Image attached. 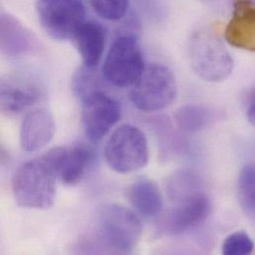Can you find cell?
Segmentation results:
<instances>
[{"instance_id": "1", "label": "cell", "mask_w": 255, "mask_h": 255, "mask_svg": "<svg viewBox=\"0 0 255 255\" xmlns=\"http://www.w3.org/2000/svg\"><path fill=\"white\" fill-rule=\"evenodd\" d=\"M57 176L43 157L21 165L14 174L12 191L18 206L48 210L56 200Z\"/></svg>"}, {"instance_id": "2", "label": "cell", "mask_w": 255, "mask_h": 255, "mask_svg": "<svg viewBox=\"0 0 255 255\" xmlns=\"http://www.w3.org/2000/svg\"><path fill=\"white\" fill-rule=\"evenodd\" d=\"M188 56L193 71L206 82H224L234 71L232 55L222 41L207 30H200L192 35Z\"/></svg>"}, {"instance_id": "3", "label": "cell", "mask_w": 255, "mask_h": 255, "mask_svg": "<svg viewBox=\"0 0 255 255\" xmlns=\"http://www.w3.org/2000/svg\"><path fill=\"white\" fill-rule=\"evenodd\" d=\"M105 158L108 165L118 173L128 174L144 168L149 160L146 136L136 127H120L106 144Z\"/></svg>"}, {"instance_id": "4", "label": "cell", "mask_w": 255, "mask_h": 255, "mask_svg": "<svg viewBox=\"0 0 255 255\" xmlns=\"http://www.w3.org/2000/svg\"><path fill=\"white\" fill-rule=\"evenodd\" d=\"M176 97V78L163 65H152L144 70L130 93V100L134 107L145 113L168 108Z\"/></svg>"}, {"instance_id": "5", "label": "cell", "mask_w": 255, "mask_h": 255, "mask_svg": "<svg viewBox=\"0 0 255 255\" xmlns=\"http://www.w3.org/2000/svg\"><path fill=\"white\" fill-rule=\"evenodd\" d=\"M144 70V58L137 39L133 35L118 37L103 67L106 81L118 88H128L139 80Z\"/></svg>"}, {"instance_id": "6", "label": "cell", "mask_w": 255, "mask_h": 255, "mask_svg": "<svg viewBox=\"0 0 255 255\" xmlns=\"http://www.w3.org/2000/svg\"><path fill=\"white\" fill-rule=\"evenodd\" d=\"M99 226L106 244L123 254L134 250L142 234L138 217L128 208L118 204L106 205L101 209Z\"/></svg>"}, {"instance_id": "7", "label": "cell", "mask_w": 255, "mask_h": 255, "mask_svg": "<svg viewBox=\"0 0 255 255\" xmlns=\"http://www.w3.org/2000/svg\"><path fill=\"white\" fill-rule=\"evenodd\" d=\"M36 11L45 32L60 41L73 39L87 15L83 0H38Z\"/></svg>"}, {"instance_id": "8", "label": "cell", "mask_w": 255, "mask_h": 255, "mask_svg": "<svg viewBox=\"0 0 255 255\" xmlns=\"http://www.w3.org/2000/svg\"><path fill=\"white\" fill-rule=\"evenodd\" d=\"M82 122L89 140H102L121 119L120 104L101 90H96L81 99Z\"/></svg>"}, {"instance_id": "9", "label": "cell", "mask_w": 255, "mask_h": 255, "mask_svg": "<svg viewBox=\"0 0 255 255\" xmlns=\"http://www.w3.org/2000/svg\"><path fill=\"white\" fill-rule=\"evenodd\" d=\"M177 203L161 224V232L169 237L182 236L202 225L210 216L212 204L201 192L189 194L175 200Z\"/></svg>"}, {"instance_id": "10", "label": "cell", "mask_w": 255, "mask_h": 255, "mask_svg": "<svg viewBox=\"0 0 255 255\" xmlns=\"http://www.w3.org/2000/svg\"><path fill=\"white\" fill-rule=\"evenodd\" d=\"M65 185L78 184L86 175L94 160L92 150L84 145L62 146L48 151L42 156Z\"/></svg>"}, {"instance_id": "11", "label": "cell", "mask_w": 255, "mask_h": 255, "mask_svg": "<svg viewBox=\"0 0 255 255\" xmlns=\"http://www.w3.org/2000/svg\"><path fill=\"white\" fill-rule=\"evenodd\" d=\"M42 97L39 86L18 74L0 75V113L18 115L37 104Z\"/></svg>"}, {"instance_id": "12", "label": "cell", "mask_w": 255, "mask_h": 255, "mask_svg": "<svg viewBox=\"0 0 255 255\" xmlns=\"http://www.w3.org/2000/svg\"><path fill=\"white\" fill-rule=\"evenodd\" d=\"M225 38L233 47L255 50V5L253 0H235L232 19L225 30Z\"/></svg>"}, {"instance_id": "13", "label": "cell", "mask_w": 255, "mask_h": 255, "mask_svg": "<svg viewBox=\"0 0 255 255\" xmlns=\"http://www.w3.org/2000/svg\"><path fill=\"white\" fill-rule=\"evenodd\" d=\"M56 124L53 115L47 110H37L29 113L20 128V145L26 152H35L53 139Z\"/></svg>"}, {"instance_id": "14", "label": "cell", "mask_w": 255, "mask_h": 255, "mask_svg": "<svg viewBox=\"0 0 255 255\" xmlns=\"http://www.w3.org/2000/svg\"><path fill=\"white\" fill-rule=\"evenodd\" d=\"M36 39L18 19L0 15V53L10 57L29 54L36 48Z\"/></svg>"}, {"instance_id": "15", "label": "cell", "mask_w": 255, "mask_h": 255, "mask_svg": "<svg viewBox=\"0 0 255 255\" xmlns=\"http://www.w3.org/2000/svg\"><path fill=\"white\" fill-rule=\"evenodd\" d=\"M73 40L85 67L95 69L100 64L106 47L105 27L95 21H85L74 35Z\"/></svg>"}, {"instance_id": "16", "label": "cell", "mask_w": 255, "mask_h": 255, "mask_svg": "<svg viewBox=\"0 0 255 255\" xmlns=\"http://www.w3.org/2000/svg\"><path fill=\"white\" fill-rule=\"evenodd\" d=\"M128 198L132 206L147 218L158 216L163 209V200L159 188L147 179L136 181L129 189Z\"/></svg>"}, {"instance_id": "17", "label": "cell", "mask_w": 255, "mask_h": 255, "mask_svg": "<svg viewBox=\"0 0 255 255\" xmlns=\"http://www.w3.org/2000/svg\"><path fill=\"white\" fill-rule=\"evenodd\" d=\"M216 119L214 111L198 105H186L180 108L175 120L178 127L190 133H196L210 126Z\"/></svg>"}, {"instance_id": "18", "label": "cell", "mask_w": 255, "mask_h": 255, "mask_svg": "<svg viewBox=\"0 0 255 255\" xmlns=\"http://www.w3.org/2000/svg\"><path fill=\"white\" fill-rule=\"evenodd\" d=\"M239 201L244 212L254 217L255 211V171L253 165L245 166L238 180Z\"/></svg>"}, {"instance_id": "19", "label": "cell", "mask_w": 255, "mask_h": 255, "mask_svg": "<svg viewBox=\"0 0 255 255\" xmlns=\"http://www.w3.org/2000/svg\"><path fill=\"white\" fill-rule=\"evenodd\" d=\"M98 15L110 21H118L125 17L129 0H89Z\"/></svg>"}, {"instance_id": "20", "label": "cell", "mask_w": 255, "mask_h": 255, "mask_svg": "<svg viewBox=\"0 0 255 255\" xmlns=\"http://www.w3.org/2000/svg\"><path fill=\"white\" fill-rule=\"evenodd\" d=\"M254 242L248 234L238 232L227 238L223 245V254L226 255H251L254 252Z\"/></svg>"}, {"instance_id": "21", "label": "cell", "mask_w": 255, "mask_h": 255, "mask_svg": "<svg viewBox=\"0 0 255 255\" xmlns=\"http://www.w3.org/2000/svg\"><path fill=\"white\" fill-rule=\"evenodd\" d=\"M245 106H246V113L248 120L252 125H255V92L251 91L246 99H245Z\"/></svg>"}, {"instance_id": "22", "label": "cell", "mask_w": 255, "mask_h": 255, "mask_svg": "<svg viewBox=\"0 0 255 255\" xmlns=\"http://www.w3.org/2000/svg\"><path fill=\"white\" fill-rule=\"evenodd\" d=\"M6 158H7V156H6L5 151L2 150L1 147H0V161H1V160H6Z\"/></svg>"}]
</instances>
